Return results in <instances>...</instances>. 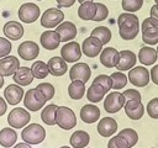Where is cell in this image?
Wrapping results in <instances>:
<instances>
[{"mask_svg": "<svg viewBox=\"0 0 158 148\" xmlns=\"http://www.w3.org/2000/svg\"><path fill=\"white\" fill-rule=\"evenodd\" d=\"M14 148H31V147H30V144H28V143H26V142H25V143H17Z\"/></svg>", "mask_w": 158, "mask_h": 148, "instance_id": "obj_50", "label": "cell"}, {"mask_svg": "<svg viewBox=\"0 0 158 148\" xmlns=\"http://www.w3.org/2000/svg\"><path fill=\"white\" fill-rule=\"evenodd\" d=\"M142 41L149 46L158 44V20L156 17H147L143 20L142 26Z\"/></svg>", "mask_w": 158, "mask_h": 148, "instance_id": "obj_2", "label": "cell"}, {"mask_svg": "<svg viewBox=\"0 0 158 148\" xmlns=\"http://www.w3.org/2000/svg\"><path fill=\"white\" fill-rule=\"evenodd\" d=\"M109 16V9L101 2H96V15L93 21H104Z\"/></svg>", "mask_w": 158, "mask_h": 148, "instance_id": "obj_43", "label": "cell"}, {"mask_svg": "<svg viewBox=\"0 0 158 148\" xmlns=\"http://www.w3.org/2000/svg\"><path fill=\"white\" fill-rule=\"evenodd\" d=\"M91 70L90 67L86 63H75L69 69V78L70 80H80L83 83H86L90 79Z\"/></svg>", "mask_w": 158, "mask_h": 148, "instance_id": "obj_14", "label": "cell"}, {"mask_svg": "<svg viewBox=\"0 0 158 148\" xmlns=\"http://www.w3.org/2000/svg\"><path fill=\"white\" fill-rule=\"evenodd\" d=\"M98 132L102 137H111L117 131V122L112 117H104L98 123Z\"/></svg>", "mask_w": 158, "mask_h": 148, "instance_id": "obj_24", "label": "cell"}, {"mask_svg": "<svg viewBox=\"0 0 158 148\" xmlns=\"http://www.w3.org/2000/svg\"><path fill=\"white\" fill-rule=\"evenodd\" d=\"M19 18L25 23H32L40 17V7L33 2H25L19 9Z\"/></svg>", "mask_w": 158, "mask_h": 148, "instance_id": "obj_11", "label": "cell"}, {"mask_svg": "<svg viewBox=\"0 0 158 148\" xmlns=\"http://www.w3.org/2000/svg\"><path fill=\"white\" fill-rule=\"evenodd\" d=\"M143 0H122V9L126 12H136L141 10Z\"/></svg>", "mask_w": 158, "mask_h": 148, "instance_id": "obj_38", "label": "cell"}, {"mask_svg": "<svg viewBox=\"0 0 158 148\" xmlns=\"http://www.w3.org/2000/svg\"><path fill=\"white\" fill-rule=\"evenodd\" d=\"M93 83L100 84V85L106 90V92H109V90L112 89V79H111V76H109V75H106V74H100V75H98V76L93 80Z\"/></svg>", "mask_w": 158, "mask_h": 148, "instance_id": "obj_40", "label": "cell"}, {"mask_svg": "<svg viewBox=\"0 0 158 148\" xmlns=\"http://www.w3.org/2000/svg\"><path fill=\"white\" fill-rule=\"evenodd\" d=\"M11 48H12V46H11L10 41L4 37H0V59L6 57L11 52Z\"/></svg>", "mask_w": 158, "mask_h": 148, "instance_id": "obj_44", "label": "cell"}, {"mask_svg": "<svg viewBox=\"0 0 158 148\" xmlns=\"http://www.w3.org/2000/svg\"><path fill=\"white\" fill-rule=\"evenodd\" d=\"M125 101H126V99L122 92H118V91L109 92L104 101V109L109 113L118 112L125 106V104H126Z\"/></svg>", "mask_w": 158, "mask_h": 148, "instance_id": "obj_9", "label": "cell"}, {"mask_svg": "<svg viewBox=\"0 0 158 148\" xmlns=\"http://www.w3.org/2000/svg\"><path fill=\"white\" fill-rule=\"evenodd\" d=\"M64 20V14L58 7L47 9L41 16V26L44 28H53L60 25Z\"/></svg>", "mask_w": 158, "mask_h": 148, "instance_id": "obj_6", "label": "cell"}, {"mask_svg": "<svg viewBox=\"0 0 158 148\" xmlns=\"http://www.w3.org/2000/svg\"><path fill=\"white\" fill-rule=\"evenodd\" d=\"M37 1H41V0H37Z\"/></svg>", "mask_w": 158, "mask_h": 148, "instance_id": "obj_56", "label": "cell"}, {"mask_svg": "<svg viewBox=\"0 0 158 148\" xmlns=\"http://www.w3.org/2000/svg\"><path fill=\"white\" fill-rule=\"evenodd\" d=\"M33 74L31 68L28 67H20L15 73H14V81L20 85V86H26L30 85L33 80Z\"/></svg>", "mask_w": 158, "mask_h": 148, "instance_id": "obj_26", "label": "cell"}, {"mask_svg": "<svg viewBox=\"0 0 158 148\" xmlns=\"http://www.w3.org/2000/svg\"><path fill=\"white\" fill-rule=\"evenodd\" d=\"M58 4V7H70L75 0H56Z\"/></svg>", "mask_w": 158, "mask_h": 148, "instance_id": "obj_47", "label": "cell"}, {"mask_svg": "<svg viewBox=\"0 0 158 148\" xmlns=\"http://www.w3.org/2000/svg\"><path fill=\"white\" fill-rule=\"evenodd\" d=\"M31 70H32V74L36 79H44L49 70H48V64H46L42 60H36L32 67H31Z\"/></svg>", "mask_w": 158, "mask_h": 148, "instance_id": "obj_34", "label": "cell"}, {"mask_svg": "<svg viewBox=\"0 0 158 148\" xmlns=\"http://www.w3.org/2000/svg\"><path fill=\"white\" fill-rule=\"evenodd\" d=\"M81 47L79 46L78 42L75 41H69L67 42L62 49H60V57L67 62V63H75L77 60L80 59L81 57Z\"/></svg>", "mask_w": 158, "mask_h": 148, "instance_id": "obj_10", "label": "cell"}, {"mask_svg": "<svg viewBox=\"0 0 158 148\" xmlns=\"http://www.w3.org/2000/svg\"><path fill=\"white\" fill-rule=\"evenodd\" d=\"M149 74H151V80H152L156 85H158V64H156V65L151 69Z\"/></svg>", "mask_w": 158, "mask_h": 148, "instance_id": "obj_46", "label": "cell"}, {"mask_svg": "<svg viewBox=\"0 0 158 148\" xmlns=\"http://www.w3.org/2000/svg\"><path fill=\"white\" fill-rule=\"evenodd\" d=\"M46 97L44 95L37 89H30L25 96H23V104H25V107L28 109L30 111H38L40 109H42L46 104Z\"/></svg>", "mask_w": 158, "mask_h": 148, "instance_id": "obj_5", "label": "cell"}, {"mask_svg": "<svg viewBox=\"0 0 158 148\" xmlns=\"http://www.w3.org/2000/svg\"><path fill=\"white\" fill-rule=\"evenodd\" d=\"M20 68V60L14 56H6L0 59V74L2 76L14 75V73Z\"/></svg>", "mask_w": 158, "mask_h": 148, "instance_id": "obj_18", "label": "cell"}, {"mask_svg": "<svg viewBox=\"0 0 158 148\" xmlns=\"http://www.w3.org/2000/svg\"><path fill=\"white\" fill-rule=\"evenodd\" d=\"M99 117H100V110L98 106L93 104L84 105L80 109V118L85 123H94L99 120Z\"/></svg>", "mask_w": 158, "mask_h": 148, "instance_id": "obj_25", "label": "cell"}, {"mask_svg": "<svg viewBox=\"0 0 158 148\" xmlns=\"http://www.w3.org/2000/svg\"><path fill=\"white\" fill-rule=\"evenodd\" d=\"M4 35L6 36V38L12 39V41H17L23 36V27L20 22L17 21H9L4 25Z\"/></svg>", "mask_w": 158, "mask_h": 148, "instance_id": "obj_22", "label": "cell"}, {"mask_svg": "<svg viewBox=\"0 0 158 148\" xmlns=\"http://www.w3.org/2000/svg\"><path fill=\"white\" fill-rule=\"evenodd\" d=\"M158 59V53L157 49L152 47H142L138 52V60L143 65H153Z\"/></svg>", "mask_w": 158, "mask_h": 148, "instance_id": "obj_27", "label": "cell"}, {"mask_svg": "<svg viewBox=\"0 0 158 148\" xmlns=\"http://www.w3.org/2000/svg\"><path fill=\"white\" fill-rule=\"evenodd\" d=\"M48 70L49 74H52L53 76H62L67 73L68 70V65L67 62L62 58V57H52L48 60Z\"/></svg>", "mask_w": 158, "mask_h": 148, "instance_id": "obj_23", "label": "cell"}, {"mask_svg": "<svg viewBox=\"0 0 158 148\" xmlns=\"http://www.w3.org/2000/svg\"><path fill=\"white\" fill-rule=\"evenodd\" d=\"M122 94L126 100H141V94L136 89H126Z\"/></svg>", "mask_w": 158, "mask_h": 148, "instance_id": "obj_45", "label": "cell"}, {"mask_svg": "<svg viewBox=\"0 0 158 148\" xmlns=\"http://www.w3.org/2000/svg\"><path fill=\"white\" fill-rule=\"evenodd\" d=\"M90 36H94V37L99 38L102 44H106L111 39V31L105 26H98L91 31Z\"/></svg>", "mask_w": 158, "mask_h": 148, "instance_id": "obj_35", "label": "cell"}, {"mask_svg": "<svg viewBox=\"0 0 158 148\" xmlns=\"http://www.w3.org/2000/svg\"><path fill=\"white\" fill-rule=\"evenodd\" d=\"M106 94V90L100 85V84H96V83H93L89 89L86 90V99L90 101V102H99L104 99Z\"/></svg>", "mask_w": 158, "mask_h": 148, "instance_id": "obj_30", "label": "cell"}, {"mask_svg": "<svg viewBox=\"0 0 158 148\" xmlns=\"http://www.w3.org/2000/svg\"><path fill=\"white\" fill-rule=\"evenodd\" d=\"M17 139V133L16 131L11 127H6V128H2L0 131V144L5 148H10L15 144Z\"/></svg>", "mask_w": 158, "mask_h": 148, "instance_id": "obj_31", "label": "cell"}, {"mask_svg": "<svg viewBox=\"0 0 158 148\" xmlns=\"http://www.w3.org/2000/svg\"><path fill=\"white\" fill-rule=\"evenodd\" d=\"M102 43L99 38L94 37V36H90L88 38H85L83 41V44H81V51L83 53L89 57V58H94L96 56H99L102 51Z\"/></svg>", "mask_w": 158, "mask_h": 148, "instance_id": "obj_12", "label": "cell"}, {"mask_svg": "<svg viewBox=\"0 0 158 148\" xmlns=\"http://www.w3.org/2000/svg\"><path fill=\"white\" fill-rule=\"evenodd\" d=\"M69 97L73 100H80L85 94V83L80 80H73L68 86Z\"/></svg>", "mask_w": 158, "mask_h": 148, "instance_id": "obj_32", "label": "cell"}, {"mask_svg": "<svg viewBox=\"0 0 158 148\" xmlns=\"http://www.w3.org/2000/svg\"><path fill=\"white\" fill-rule=\"evenodd\" d=\"M30 120H31L30 112L21 107L12 109L7 115V122L12 128H23L30 122Z\"/></svg>", "mask_w": 158, "mask_h": 148, "instance_id": "obj_8", "label": "cell"}, {"mask_svg": "<svg viewBox=\"0 0 158 148\" xmlns=\"http://www.w3.org/2000/svg\"><path fill=\"white\" fill-rule=\"evenodd\" d=\"M120 59V53L114 47H106L100 53V63L105 68H114L117 65Z\"/></svg>", "mask_w": 158, "mask_h": 148, "instance_id": "obj_16", "label": "cell"}, {"mask_svg": "<svg viewBox=\"0 0 158 148\" xmlns=\"http://www.w3.org/2000/svg\"><path fill=\"white\" fill-rule=\"evenodd\" d=\"M17 53H19L21 59H23V60H32V59L37 58V56L40 53V47L33 41H25V42H22L19 46Z\"/></svg>", "mask_w": 158, "mask_h": 148, "instance_id": "obj_13", "label": "cell"}, {"mask_svg": "<svg viewBox=\"0 0 158 148\" xmlns=\"http://www.w3.org/2000/svg\"><path fill=\"white\" fill-rule=\"evenodd\" d=\"M70 144L73 148H85L89 142H90V136L88 132L85 131H75L72 136H70Z\"/></svg>", "mask_w": 158, "mask_h": 148, "instance_id": "obj_29", "label": "cell"}, {"mask_svg": "<svg viewBox=\"0 0 158 148\" xmlns=\"http://www.w3.org/2000/svg\"><path fill=\"white\" fill-rule=\"evenodd\" d=\"M118 53H120V59L116 65V69H118L120 72H125V70L132 69L136 65L137 57L132 51L123 49V51H120Z\"/></svg>", "mask_w": 158, "mask_h": 148, "instance_id": "obj_17", "label": "cell"}, {"mask_svg": "<svg viewBox=\"0 0 158 148\" xmlns=\"http://www.w3.org/2000/svg\"><path fill=\"white\" fill-rule=\"evenodd\" d=\"M125 112L131 120H139L144 113V106L141 100H127L125 104Z\"/></svg>", "mask_w": 158, "mask_h": 148, "instance_id": "obj_19", "label": "cell"}, {"mask_svg": "<svg viewBox=\"0 0 158 148\" xmlns=\"http://www.w3.org/2000/svg\"><path fill=\"white\" fill-rule=\"evenodd\" d=\"M107 148H130L127 141L125 139V137H122L120 133L114 136L112 138H110L109 143H107Z\"/></svg>", "mask_w": 158, "mask_h": 148, "instance_id": "obj_39", "label": "cell"}, {"mask_svg": "<svg viewBox=\"0 0 158 148\" xmlns=\"http://www.w3.org/2000/svg\"><path fill=\"white\" fill-rule=\"evenodd\" d=\"M147 113L151 118H154V120H158V97H154L152 100L148 101L147 104Z\"/></svg>", "mask_w": 158, "mask_h": 148, "instance_id": "obj_42", "label": "cell"}, {"mask_svg": "<svg viewBox=\"0 0 158 148\" xmlns=\"http://www.w3.org/2000/svg\"><path fill=\"white\" fill-rule=\"evenodd\" d=\"M157 53H158V47H157Z\"/></svg>", "mask_w": 158, "mask_h": 148, "instance_id": "obj_55", "label": "cell"}, {"mask_svg": "<svg viewBox=\"0 0 158 148\" xmlns=\"http://www.w3.org/2000/svg\"><path fill=\"white\" fill-rule=\"evenodd\" d=\"M96 15V2L94 1H86L80 4L79 9H78V16L84 20V21H89V20H94Z\"/></svg>", "mask_w": 158, "mask_h": 148, "instance_id": "obj_28", "label": "cell"}, {"mask_svg": "<svg viewBox=\"0 0 158 148\" xmlns=\"http://www.w3.org/2000/svg\"><path fill=\"white\" fill-rule=\"evenodd\" d=\"M21 138L28 144H40L46 138V130L38 123H30L22 130Z\"/></svg>", "mask_w": 158, "mask_h": 148, "instance_id": "obj_3", "label": "cell"}, {"mask_svg": "<svg viewBox=\"0 0 158 148\" xmlns=\"http://www.w3.org/2000/svg\"><path fill=\"white\" fill-rule=\"evenodd\" d=\"M127 78H128V81L131 84H133L135 86L143 88V86L148 85V83L151 80V74H149L148 69L139 65V67H133L132 69H130Z\"/></svg>", "mask_w": 158, "mask_h": 148, "instance_id": "obj_7", "label": "cell"}, {"mask_svg": "<svg viewBox=\"0 0 158 148\" xmlns=\"http://www.w3.org/2000/svg\"><path fill=\"white\" fill-rule=\"evenodd\" d=\"M118 35L125 41H131L136 38L139 32V21L138 17L132 12H123L117 17Z\"/></svg>", "mask_w": 158, "mask_h": 148, "instance_id": "obj_1", "label": "cell"}, {"mask_svg": "<svg viewBox=\"0 0 158 148\" xmlns=\"http://www.w3.org/2000/svg\"><path fill=\"white\" fill-rule=\"evenodd\" d=\"M110 76L112 79V89H115V90H118V89L125 88L126 84H127V81H128V78L122 72H120V70L112 73Z\"/></svg>", "mask_w": 158, "mask_h": 148, "instance_id": "obj_36", "label": "cell"}, {"mask_svg": "<svg viewBox=\"0 0 158 148\" xmlns=\"http://www.w3.org/2000/svg\"><path fill=\"white\" fill-rule=\"evenodd\" d=\"M40 42H41V46L47 49V51H53L56 48H58L59 43L62 42L60 41V37L58 35L57 31H52V30H47L44 31L41 37H40Z\"/></svg>", "mask_w": 158, "mask_h": 148, "instance_id": "obj_15", "label": "cell"}, {"mask_svg": "<svg viewBox=\"0 0 158 148\" xmlns=\"http://www.w3.org/2000/svg\"><path fill=\"white\" fill-rule=\"evenodd\" d=\"M118 133H120L122 137H125V139L127 141L130 148L135 147V144L138 142V134H137V132H136L135 130H132V128H123V130H121Z\"/></svg>", "mask_w": 158, "mask_h": 148, "instance_id": "obj_37", "label": "cell"}, {"mask_svg": "<svg viewBox=\"0 0 158 148\" xmlns=\"http://www.w3.org/2000/svg\"><path fill=\"white\" fill-rule=\"evenodd\" d=\"M2 85H4V76L0 74V89L2 88Z\"/></svg>", "mask_w": 158, "mask_h": 148, "instance_id": "obj_51", "label": "cell"}, {"mask_svg": "<svg viewBox=\"0 0 158 148\" xmlns=\"http://www.w3.org/2000/svg\"><path fill=\"white\" fill-rule=\"evenodd\" d=\"M77 1H79L80 4H83V2H86V1H93V0H77Z\"/></svg>", "mask_w": 158, "mask_h": 148, "instance_id": "obj_52", "label": "cell"}, {"mask_svg": "<svg viewBox=\"0 0 158 148\" xmlns=\"http://www.w3.org/2000/svg\"><path fill=\"white\" fill-rule=\"evenodd\" d=\"M57 109H58V106L54 105V104H49L46 107H43V110L41 112V118H42V121L46 125H48V126L57 125V122H56V112H57Z\"/></svg>", "mask_w": 158, "mask_h": 148, "instance_id": "obj_33", "label": "cell"}, {"mask_svg": "<svg viewBox=\"0 0 158 148\" xmlns=\"http://www.w3.org/2000/svg\"><path fill=\"white\" fill-rule=\"evenodd\" d=\"M46 97V100H51L54 96V86L51 83H41L36 86Z\"/></svg>", "mask_w": 158, "mask_h": 148, "instance_id": "obj_41", "label": "cell"}, {"mask_svg": "<svg viewBox=\"0 0 158 148\" xmlns=\"http://www.w3.org/2000/svg\"><path fill=\"white\" fill-rule=\"evenodd\" d=\"M6 111V102L2 97H0V116H2Z\"/></svg>", "mask_w": 158, "mask_h": 148, "instance_id": "obj_49", "label": "cell"}, {"mask_svg": "<svg viewBox=\"0 0 158 148\" xmlns=\"http://www.w3.org/2000/svg\"><path fill=\"white\" fill-rule=\"evenodd\" d=\"M56 122L62 130H72L77 125V117L72 109L67 106H58L56 112Z\"/></svg>", "mask_w": 158, "mask_h": 148, "instance_id": "obj_4", "label": "cell"}, {"mask_svg": "<svg viewBox=\"0 0 158 148\" xmlns=\"http://www.w3.org/2000/svg\"><path fill=\"white\" fill-rule=\"evenodd\" d=\"M4 97L6 99L7 104L17 105L23 99V89L17 84H10L4 90Z\"/></svg>", "mask_w": 158, "mask_h": 148, "instance_id": "obj_20", "label": "cell"}, {"mask_svg": "<svg viewBox=\"0 0 158 148\" xmlns=\"http://www.w3.org/2000/svg\"><path fill=\"white\" fill-rule=\"evenodd\" d=\"M149 11H151V16H152V17H156V18L158 20V4L153 5Z\"/></svg>", "mask_w": 158, "mask_h": 148, "instance_id": "obj_48", "label": "cell"}, {"mask_svg": "<svg viewBox=\"0 0 158 148\" xmlns=\"http://www.w3.org/2000/svg\"><path fill=\"white\" fill-rule=\"evenodd\" d=\"M60 148H69L68 146H63V147H60Z\"/></svg>", "mask_w": 158, "mask_h": 148, "instance_id": "obj_53", "label": "cell"}, {"mask_svg": "<svg viewBox=\"0 0 158 148\" xmlns=\"http://www.w3.org/2000/svg\"><path fill=\"white\" fill-rule=\"evenodd\" d=\"M56 31L58 32L62 42H69V41L74 39L77 36V27L70 21H63L60 25L57 26Z\"/></svg>", "mask_w": 158, "mask_h": 148, "instance_id": "obj_21", "label": "cell"}, {"mask_svg": "<svg viewBox=\"0 0 158 148\" xmlns=\"http://www.w3.org/2000/svg\"><path fill=\"white\" fill-rule=\"evenodd\" d=\"M154 1H156V4H158V0H154Z\"/></svg>", "mask_w": 158, "mask_h": 148, "instance_id": "obj_54", "label": "cell"}]
</instances>
